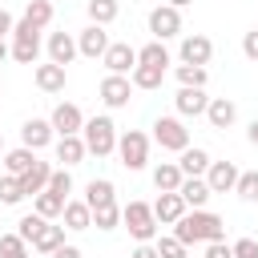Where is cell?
Returning a JSON list of instances; mask_svg holds the SVG:
<instances>
[{"label":"cell","mask_w":258,"mask_h":258,"mask_svg":"<svg viewBox=\"0 0 258 258\" xmlns=\"http://www.w3.org/2000/svg\"><path fill=\"white\" fill-rule=\"evenodd\" d=\"M73 56H77V40H73L69 32H52V36H48V60L64 69Z\"/></svg>","instance_id":"603a6c76"},{"label":"cell","mask_w":258,"mask_h":258,"mask_svg":"<svg viewBox=\"0 0 258 258\" xmlns=\"http://www.w3.org/2000/svg\"><path fill=\"white\" fill-rule=\"evenodd\" d=\"M153 246H157V254H161V258H189V254H185L189 246H181V242H177L173 234H169V238H157Z\"/></svg>","instance_id":"60d3db41"},{"label":"cell","mask_w":258,"mask_h":258,"mask_svg":"<svg viewBox=\"0 0 258 258\" xmlns=\"http://www.w3.org/2000/svg\"><path fill=\"white\" fill-rule=\"evenodd\" d=\"M8 56H12V60H20V64H36V56H40V36L12 40V44H8Z\"/></svg>","instance_id":"83f0119b"},{"label":"cell","mask_w":258,"mask_h":258,"mask_svg":"<svg viewBox=\"0 0 258 258\" xmlns=\"http://www.w3.org/2000/svg\"><path fill=\"white\" fill-rule=\"evenodd\" d=\"M149 32H153V40H169V36H177L181 32V12L177 8H169V4H157L153 12H149Z\"/></svg>","instance_id":"52a82bcc"},{"label":"cell","mask_w":258,"mask_h":258,"mask_svg":"<svg viewBox=\"0 0 258 258\" xmlns=\"http://www.w3.org/2000/svg\"><path fill=\"white\" fill-rule=\"evenodd\" d=\"M177 194H181L185 210H206V202L214 198V194H210V185H206V177H181Z\"/></svg>","instance_id":"d6986e66"},{"label":"cell","mask_w":258,"mask_h":258,"mask_svg":"<svg viewBox=\"0 0 258 258\" xmlns=\"http://www.w3.org/2000/svg\"><path fill=\"white\" fill-rule=\"evenodd\" d=\"M24 20H28L32 28H48V24H52V0H28Z\"/></svg>","instance_id":"836d02e7"},{"label":"cell","mask_w":258,"mask_h":258,"mask_svg":"<svg viewBox=\"0 0 258 258\" xmlns=\"http://www.w3.org/2000/svg\"><path fill=\"white\" fill-rule=\"evenodd\" d=\"M32 81H36V89H40V93H64V81H69V73H64L60 64L44 60V64H36V69H32Z\"/></svg>","instance_id":"9a60e30c"},{"label":"cell","mask_w":258,"mask_h":258,"mask_svg":"<svg viewBox=\"0 0 258 258\" xmlns=\"http://www.w3.org/2000/svg\"><path fill=\"white\" fill-rule=\"evenodd\" d=\"M109 44H113V40H109V32H105L101 24H89V28H81V32H77V52H81V56H89V60H101Z\"/></svg>","instance_id":"9c48e42d"},{"label":"cell","mask_w":258,"mask_h":258,"mask_svg":"<svg viewBox=\"0 0 258 258\" xmlns=\"http://www.w3.org/2000/svg\"><path fill=\"white\" fill-rule=\"evenodd\" d=\"M129 258H161V254H157V246H153V242H137V250H133Z\"/></svg>","instance_id":"f6af8a7d"},{"label":"cell","mask_w":258,"mask_h":258,"mask_svg":"<svg viewBox=\"0 0 258 258\" xmlns=\"http://www.w3.org/2000/svg\"><path fill=\"white\" fill-rule=\"evenodd\" d=\"M0 258H28V242H20L16 234H0Z\"/></svg>","instance_id":"f35d334b"},{"label":"cell","mask_w":258,"mask_h":258,"mask_svg":"<svg viewBox=\"0 0 258 258\" xmlns=\"http://www.w3.org/2000/svg\"><path fill=\"white\" fill-rule=\"evenodd\" d=\"M52 258H85V254H81V250H77V246H69V242H64V246H60V250H56V254H52Z\"/></svg>","instance_id":"bcb514c9"},{"label":"cell","mask_w":258,"mask_h":258,"mask_svg":"<svg viewBox=\"0 0 258 258\" xmlns=\"http://www.w3.org/2000/svg\"><path fill=\"white\" fill-rule=\"evenodd\" d=\"M60 218H64V230H89L93 226V210L85 206V202H64V210H60Z\"/></svg>","instance_id":"484cf974"},{"label":"cell","mask_w":258,"mask_h":258,"mask_svg":"<svg viewBox=\"0 0 258 258\" xmlns=\"http://www.w3.org/2000/svg\"><path fill=\"white\" fill-rule=\"evenodd\" d=\"M40 226H44V218H40V214H24V218L16 222V238L32 246V238H36V230H40Z\"/></svg>","instance_id":"74e56055"},{"label":"cell","mask_w":258,"mask_h":258,"mask_svg":"<svg viewBox=\"0 0 258 258\" xmlns=\"http://www.w3.org/2000/svg\"><path fill=\"white\" fill-rule=\"evenodd\" d=\"M153 141L169 153H181V149H189V129H185L181 117H157L153 121Z\"/></svg>","instance_id":"5b68a950"},{"label":"cell","mask_w":258,"mask_h":258,"mask_svg":"<svg viewBox=\"0 0 258 258\" xmlns=\"http://www.w3.org/2000/svg\"><path fill=\"white\" fill-rule=\"evenodd\" d=\"M0 149H4V137H0Z\"/></svg>","instance_id":"f907efd6"},{"label":"cell","mask_w":258,"mask_h":258,"mask_svg":"<svg viewBox=\"0 0 258 258\" xmlns=\"http://www.w3.org/2000/svg\"><path fill=\"white\" fill-rule=\"evenodd\" d=\"M4 56H8V44H4V40H0V60H4Z\"/></svg>","instance_id":"681fc988"},{"label":"cell","mask_w":258,"mask_h":258,"mask_svg":"<svg viewBox=\"0 0 258 258\" xmlns=\"http://www.w3.org/2000/svg\"><path fill=\"white\" fill-rule=\"evenodd\" d=\"M52 141H56V133H52V125H48L44 117H28V121L20 125V145H24V149L36 153V149H44V145H52Z\"/></svg>","instance_id":"8fae6325"},{"label":"cell","mask_w":258,"mask_h":258,"mask_svg":"<svg viewBox=\"0 0 258 258\" xmlns=\"http://www.w3.org/2000/svg\"><path fill=\"white\" fill-rule=\"evenodd\" d=\"M48 194H56V198H64V202H69V194H73V173H69L64 165L48 173Z\"/></svg>","instance_id":"e575fe53"},{"label":"cell","mask_w":258,"mask_h":258,"mask_svg":"<svg viewBox=\"0 0 258 258\" xmlns=\"http://www.w3.org/2000/svg\"><path fill=\"white\" fill-rule=\"evenodd\" d=\"M85 153H89V149H85L81 133H77V137H56V161H64V169H69V165H81Z\"/></svg>","instance_id":"cb8c5ba5"},{"label":"cell","mask_w":258,"mask_h":258,"mask_svg":"<svg viewBox=\"0 0 258 258\" xmlns=\"http://www.w3.org/2000/svg\"><path fill=\"white\" fill-rule=\"evenodd\" d=\"M173 77H177L181 89H206V81H210V73H206L202 64H177Z\"/></svg>","instance_id":"f546056e"},{"label":"cell","mask_w":258,"mask_h":258,"mask_svg":"<svg viewBox=\"0 0 258 258\" xmlns=\"http://www.w3.org/2000/svg\"><path fill=\"white\" fill-rule=\"evenodd\" d=\"M101 64H105L113 77H129V73L137 69V48H133V44H125V40H117V44H109V48H105Z\"/></svg>","instance_id":"ba28073f"},{"label":"cell","mask_w":258,"mask_h":258,"mask_svg":"<svg viewBox=\"0 0 258 258\" xmlns=\"http://www.w3.org/2000/svg\"><path fill=\"white\" fill-rule=\"evenodd\" d=\"M206 121H210L214 129H230V125L238 121V105H234L230 97H210V105H206Z\"/></svg>","instance_id":"ac0fdd59"},{"label":"cell","mask_w":258,"mask_h":258,"mask_svg":"<svg viewBox=\"0 0 258 258\" xmlns=\"http://www.w3.org/2000/svg\"><path fill=\"white\" fill-rule=\"evenodd\" d=\"M234 194H238L242 202H258V169H246V173H238V185H234Z\"/></svg>","instance_id":"d590c367"},{"label":"cell","mask_w":258,"mask_h":258,"mask_svg":"<svg viewBox=\"0 0 258 258\" xmlns=\"http://www.w3.org/2000/svg\"><path fill=\"white\" fill-rule=\"evenodd\" d=\"M153 185H157V194H177V185H181V169H177V161H161V165H153Z\"/></svg>","instance_id":"d4e9b609"},{"label":"cell","mask_w":258,"mask_h":258,"mask_svg":"<svg viewBox=\"0 0 258 258\" xmlns=\"http://www.w3.org/2000/svg\"><path fill=\"white\" fill-rule=\"evenodd\" d=\"M64 246V226H56V222H44L40 230H36V238H32V250H40V254H56Z\"/></svg>","instance_id":"7402d4cb"},{"label":"cell","mask_w":258,"mask_h":258,"mask_svg":"<svg viewBox=\"0 0 258 258\" xmlns=\"http://www.w3.org/2000/svg\"><path fill=\"white\" fill-rule=\"evenodd\" d=\"M117 12H121V4L117 0H89V24H113L117 20Z\"/></svg>","instance_id":"d6a6232c"},{"label":"cell","mask_w":258,"mask_h":258,"mask_svg":"<svg viewBox=\"0 0 258 258\" xmlns=\"http://www.w3.org/2000/svg\"><path fill=\"white\" fill-rule=\"evenodd\" d=\"M173 105H177V117H206L210 97H206V89H177Z\"/></svg>","instance_id":"e0dca14e"},{"label":"cell","mask_w":258,"mask_h":258,"mask_svg":"<svg viewBox=\"0 0 258 258\" xmlns=\"http://www.w3.org/2000/svg\"><path fill=\"white\" fill-rule=\"evenodd\" d=\"M173 238L181 246H194V242H226V222L214 210H185L173 222Z\"/></svg>","instance_id":"6da1fadb"},{"label":"cell","mask_w":258,"mask_h":258,"mask_svg":"<svg viewBox=\"0 0 258 258\" xmlns=\"http://www.w3.org/2000/svg\"><path fill=\"white\" fill-rule=\"evenodd\" d=\"M177 169H181V177H206V169H210V153L198 149V145H189V149H181Z\"/></svg>","instance_id":"44dd1931"},{"label":"cell","mask_w":258,"mask_h":258,"mask_svg":"<svg viewBox=\"0 0 258 258\" xmlns=\"http://www.w3.org/2000/svg\"><path fill=\"white\" fill-rule=\"evenodd\" d=\"M129 97H133L129 77H113V73H109V77L101 81V101H105V109H125Z\"/></svg>","instance_id":"4fadbf2b"},{"label":"cell","mask_w":258,"mask_h":258,"mask_svg":"<svg viewBox=\"0 0 258 258\" xmlns=\"http://www.w3.org/2000/svg\"><path fill=\"white\" fill-rule=\"evenodd\" d=\"M181 214H185L181 194H157V202H153V218H157V226H173Z\"/></svg>","instance_id":"ffe728a7"},{"label":"cell","mask_w":258,"mask_h":258,"mask_svg":"<svg viewBox=\"0 0 258 258\" xmlns=\"http://www.w3.org/2000/svg\"><path fill=\"white\" fill-rule=\"evenodd\" d=\"M246 141H250V145H254V149H258V117H254V121H250V125H246Z\"/></svg>","instance_id":"7dc6e473"},{"label":"cell","mask_w":258,"mask_h":258,"mask_svg":"<svg viewBox=\"0 0 258 258\" xmlns=\"http://www.w3.org/2000/svg\"><path fill=\"white\" fill-rule=\"evenodd\" d=\"M32 161H36V153H32V149H24V145H20V149H8V153H4V173L20 177L24 169H32Z\"/></svg>","instance_id":"4dcf8cb0"},{"label":"cell","mask_w":258,"mask_h":258,"mask_svg":"<svg viewBox=\"0 0 258 258\" xmlns=\"http://www.w3.org/2000/svg\"><path fill=\"white\" fill-rule=\"evenodd\" d=\"M165 4H169V8H177V12H181V8H185V4H194V0H165Z\"/></svg>","instance_id":"c3c4849f"},{"label":"cell","mask_w":258,"mask_h":258,"mask_svg":"<svg viewBox=\"0 0 258 258\" xmlns=\"http://www.w3.org/2000/svg\"><path fill=\"white\" fill-rule=\"evenodd\" d=\"M181 64H210V56H214V40L210 36H202V32H189V36H181Z\"/></svg>","instance_id":"30bf717a"},{"label":"cell","mask_w":258,"mask_h":258,"mask_svg":"<svg viewBox=\"0 0 258 258\" xmlns=\"http://www.w3.org/2000/svg\"><path fill=\"white\" fill-rule=\"evenodd\" d=\"M81 141H85V149H89V153H97V157L117 153V125H113V117H109V113L89 117V121H85V129H81Z\"/></svg>","instance_id":"7a4b0ae2"},{"label":"cell","mask_w":258,"mask_h":258,"mask_svg":"<svg viewBox=\"0 0 258 258\" xmlns=\"http://www.w3.org/2000/svg\"><path fill=\"white\" fill-rule=\"evenodd\" d=\"M117 222H121V206L93 210V226H97V230H117Z\"/></svg>","instance_id":"ab89813d"},{"label":"cell","mask_w":258,"mask_h":258,"mask_svg":"<svg viewBox=\"0 0 258 258\" xmlns=\"http://www.w3.org/2000/svg\"><path fill=\"white\" fill-rule=\"evenodd\" d=\"M121 222H125V230H129L137 242H153V238H157V218H153V206H149V202H129V206H121Z\"/></svg>","instance_id":"277c9868"},{"label":"cell","mask_w":258,"mask_h":258,"mask_svg":"<svg viewBox=\"0 0 258 258\" xmlns=\"http://www.w3.org/2000/svg\"><path fill=\"white\" fill-rule=\"evenodd\" d=\"M161 81H165V69H157V64H137L129 73V85L133 89H161Z\"/></svg>","instance_id":"4316f807"},{"label":"cell","mask_w":258,"mask_h":258,"mask_svg":"<svg viewBox=\"0 0 258 258\" xmlns=\"http://www.w3.org/2000/svg\"><path fill=\"white\" fill-rule=\"evenodd\" d=\"M137 64H157V69H169V48L161 40H149L137 48Z\"/></svg>","instance_id":"f1b7e54d"},{"label":"cell","mask_w":258,"mask_h":258,"mask_svg":"<svg viewBox=\"0 0 258 258\" xmlns=\"http://www.w3.org/2000/svg\"><path fill=\"white\" fill-rule=\"evenodd\" d=\"M230 250H234V258H258V242L254 238H238V242H230Z\"/></svg>","instance_id":"b9f144b4"},{"label":"cell","mask_w":258,"mask_h":258,"mask_svg":"<svg viewBox=\"0 0 258 258\" xmlns=\"http://www.w3.org/2000/svg\"><path fill=\"white\" fill-rule=\"evenodd\" d=\"M48 173H52V165L48 161H32V169H24L16 181H20V189H24V198H36V194H44L48 189Z\"/></svg>","instance_id":"2e32d148"},{"label":"cell","mask_w":258,"mask_h":258,"mask_svg":"<svg viewBox=\"0 0 258 258\" xmlns=\"http://www.w3.org/2000/svg\"><path fill=\"white\" fill-rule=\"evenodd\" d=\"M89 210H105V206H117V185L109 177H93L85 185V198H81Z\"/></svg>","instance_id":"5bb4252c"},{"label":"cell","mask_w":258,"mask_h":258,"mask_svg":"<svg viewBox=\"0 0 258 258\" xmlns=\"http://www.w3.org/2000/svg\"><path fill=\"white\" fill-rule=\"evenodd\" d=\"M242 52H246V60L258 64V28H250V32L242 36Z\"/></svg>","instance_id":"7bdbcfd3"},{"label":"cell","mask_w":258,"mask_h":258,"mask_svg":"<svg viewBox=\"0 0 258 258\" xmlns=\"http://www.w3.org/2000/svg\"><path fill=\"white\" fill-rule=\"evenodd\" d=\"M206 258H234L230 242H206Z\"/></svg>","instance_id":"ee69618b"},{"label":"cell","mask_w":258,"mask_h":258,"mask_svg":"<svg viewBox=\"0 0 258 258\" xmlns=\"http://www.w3.org/2000/svg\"><path fill=\"white\" fill-rule=\"evenodd\" d=\"M238 165L234 161H210V169H206V185H210V194H234V185H238Z\"/></svg>","instance_id":"7c38bea8"},{"label":"cell","mask_w":258,"mask_h":258,"mask_svg":"<svg viewBox=\"0 0 258 258\" xmlns=\"http://www.w3.org/2000/svg\"><path fill=\"white\" fill-rule=\"evenodd\" d=\"M0 202H4V206H20V202H24V189H20V181H16L12 173L0 177Z\"/></svg>","instance_id":"8d00e7d4"},{"label":"cell","mask_w":258,"mask_h":258,"mask_svg":"<svg viewBox=\"0 0 258 258\" xmlns=\"http://www.w3.org/2000/svg\"><path fill=\"white\" fill-rule=\"evenodd\" d=\"M60 210H64V198H56V194H36L32 198V214H40L44 222H52V218H60Z\"/></svg>","instance_id":"1f68e13d"},{"label":"cell","mask_w":258,"mask_h":258,"mask_svg":"<svg viewBox=\"0 0 258 258\" xmlns=\"http://www.w3.org/2000/svg\"><path fill=\"white\" fill-rule=\"evenodd\" d=\"M117 157H121V165H125L129 173L145 169V165H149V137H145L141 129L117 133Z\"/></svg>","instance_id":"3957f363"},{"label":"cell","mask_w":258,"mask_h":258,"mask_svg":"<svg viewBox=\"0 0 258 258\" xmlns=\"http://www.w3.org/2000/svg\"><path fill=\"white\" fill-rule=\"evenodd\" d=\"M48 125H52V133H56V137H77V133L85 129V113H81L73 101H60V105L52 109Z\"/></svg>","instance_id":"8992f818"}]
</instances>
